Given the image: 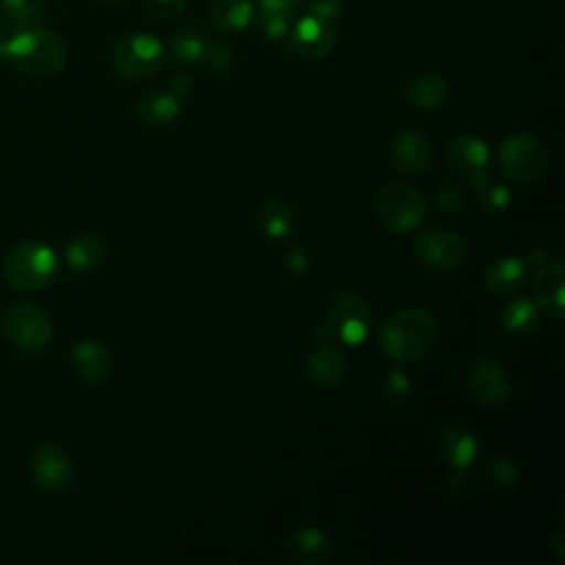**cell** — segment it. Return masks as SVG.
Wrapping results in <instances>:
<instances>
[{
  "mask_svg": "<svg viewBox=\"0 0 565 565\" xmlns=\"http://www.w3.org/2000/svg\"><path fill=\"white\" fill-rule=\"evenodd\" d=\"M375 214L391 232H411L426 216V201L413 185L386 183L375 194Z\"/></svg>",
  "mask_w": 565,
  "mask_h": 565,
  "instance_id": "ba28073f",
  "label": "cell"
},
{
  "mask_svg": "<svg viewBox=\"0 0 565 565\" xmlns=\"http://www.w3.org/2000/svg\"><path fill=\"white\" fill-rule=\"evenodd\" d=\"M477 188V194L481 199V205L488 210V212H501L510 205V192L505 185L501 183H492L488 177L479 179L477 183H472Z\"/></svg>",
  "mask_w": 565,
  "mask_h": 565,
  "instance_id": "1f68e13d",
  "label": "cell"
},
{
  "mask_svg": "<svg viewBox=\"0 0 565 565\" xmlns=\"http://www.w3.org/2000/svg\"><path fill=\"white\" fill-rule=\"evenodd\" d=\"M335 29L331 20L318 18L313 13H305L294 20L289 31V46L309 60L327 57L335 46Z\"/></svg>",
  "mask_w": 565,
  "mask_h": 565,
  "instance_id": "8fae6325",
  "label": "cell"
},
{
  "mask_svg": "<svg viewBox=\"0 0 565 565\" xmlns=\"http://www.w3.org/2000/svg\"><path fill=\"white\" fill-rule=\"evenodd\" d=\"M106 254H108V243L99 234H90V232L75 236L64 249L66 265L73 271H93V269H97L104 263Z\"/></svg>",
  "mask_w": 565,
  "mask_h": 565,
  "instance_id": "7402d4cb",
  "label": "cell"
},
{
  "mask_svg": "<svg viewBox=\"0 0 565 565\" xmlns=\"http://www.w3.org/2000/svg\"><path fill=\"white\" fill-rule=\"evenodd\" d=\"M194 88V79L190 73H174L170 77V93L177 97H188Z\"/></svg>",
  "mask_w": 565,
  "mask_h": 565,
  "instance_id": "74e56055",
  "label": "cell"
},
{
  "mask_svg": "<svg viewBox=\"0 0 565 565\" xmlns=\"http://www.w3.org/2000/svg\"><path fill=\"white\" fill-rule=\"evenodd\" d=\"M285 265L291 274H307L311 269V254L307 252V247L296 245L285 254Z\"/></svg>",
  "mask_w": 565,
  "mask_h": 565,
  "instance_id": "8d00e7d4",
  "label": "cell"
},
{
  "mask_svg": "<svg viewBox=\"0 0 565 565\" xmlns=\"http://www.w3.org/2000/svg\"><path fill=\"white\" fill-rule=\"evenodd\" d=\"M413 393V382L402 369H391L382 382V397L391 406H402Z\"/></svg>",
  "mask_w": 565,
  "mask_h": 565,
  "instance_id": "f546056e",
  "label": "cell"
},
{
  "mask_svg": "<svg viewBox=\"0 0 565 565\" xmlns=\"http://www.w3.org/2000/svg\"><path fill=\"white\" fill-rule=\"evenodd\" d=\"M181 113L179 97L170 90H146L137 102V117L148 126H166Z\"/></svg>",
  "mask_w": 565,
  "mask_h": 565,
  "instance_id": "d4e9b609",
  "label": "cell"
},
{
  "mask_svg": "<svg viewBox=\"0 0 565 565\" xmlns=\"http://www.w3.org/2000/svg\"><path fill=\"white\" fill-rule=\"evenodd\" d=\"M446 95H448V84L437 73H419L404 84V97L422 110L437 108L446 99Z\"/></svg>",
  "mask_w": 565,
  "mask_h": 565,
  "instance_id": "cb8c5ba5",
  "label": "cell"
},
{
  "mask_svg": "<svg viewBox=\"0 0 565 565\" xmlns=\"http://www.w3.org/2000/svg\"><path fill=\"white\" fill-rule=\"evenodd\" d=\"M254 0H210V20L218 31H243L254 18Z\"/></svg>",
  "mask_w": 565,
  "mask_h": 565,
  "instance_id": "83f0119b",
  "label": "cell"
},
{
  "mask_svg": "<svg viewBox=\"0 0 565 565\" xmlns=\"http://www.w3.org/2000/svg\"><path fill=\"white\" fill-rule=\"evenodd\" d=\"M373 327L371 305L351 289L331 294L324 302L322 320L316 327V340L333 347H358Z\"/></svg>",
  "mask_w": 565,
  "mask_h": 565,
  "instance_id": "7a4b0ae2",
  "label": "cell"
},
{
  "mask_svg": "<svg viewBox=\"0 0 565 565\" xmlns=\"http://www.w3.org/2000/svg\"><path fill=\"white\" fill-rule=\"evenodd\" d=\"M439 455L455 475H461L479 455V437L466 424H448L439 435Z\"/></svg>",
  "mask_w": 565,
  "mask_h": 565,
  "instance_id": "2e32d148",
  "label": "cell"
},
{
  "mask_svg": "<svg viewBox=\"0 0 565 565\" xmlns=\"http://www.w3.org/2000/svg\"><path fill=\"white\" fill-rule=\"evenodd\" d=\"M285 2H289V4H294V7H296V2H298V0H285Z\"/></svg>",
  "mask_w": 565,
  "mask_h": 565,
  "instance_id": "ab89813d",
  "label": "cell"
},
{
  "mask_svg": "<svg viewBox=\"0 0 565 565\" xmlns=\"http://www.w3.org/2000/svg\"><path fill=\"white\" fill-rule=\"evenodd\" d=\"M342 9H344V0H309L307 2V13H313L331 22L342 15Z\"/></svg>",
  "mask_w": 565,
  "mask_h": 565,
  "instance_id": "d590c367",
  "label": "cell"
},
{
  "mask_svg": "<svg viewBox=\"0 0 565 565\" xmlns=\"http://www.w3.org/2000/svg\"><path fill=\"white\" fill-rule=\"evenodd\" d=\"M483 477H486V483L490 486V490H494L499 494H508L519 483V468L508 457H494L488 461Z\"/></svg>",
  "mask_w": 565,
  "mask_h": 565,
  "instance_id": "f1b7e54d",
  "label": "cell"
},
{
  "mask_svg": "<svg viewBox=\"0 0 565 565\" xmlns=\"http://www.w3.org/2000/svg\"><path fill=\"white\" fill-rule=\"evenodd\" d=\"M102 2H117V0H102Z\"/></svg>",
  "mask_w": 565,
  "mask_h": 565,
  "instance_id": "60d3db41",
  "label": "cell"
},
{
  "mask_svg": "<svg viewBox=\"0 0 565 565\" xmlns=\"http://www.w3.org/2000/svg\"><path fill=\"white\" fill-rule=\"evenodd\" d=\"M433 148L424 132L419 130H404L399 132L388 150L391 166L406 177H417L430 168Z\"/></svg>",
  "mask_w": 565,
  "mask_h": 565,
  "instance_id": "5bb4252c",
  "label": "cell"
},
{
  "mask_svg": "<svg viewBox=\"0 0 565 565\" xmlns=\"http://www.w3.org/2000/svg\"><path fill=\"white\" fill-rule=\"evenodd\" d=\"M66 57V40L46 26H20L7 40H0V60L24 75H53L62 71Z\"/></svg>",
  "mask_w": 565,
  "mask_h": 565,
  "instance_id": "6da1fadb",
  "label": "cell"
},
{
  "mask_svg": "<svg viewBox=\"0 0 565 565\" xmlns=\"http://www.w3.org/2000/svg\"><path fill=\"white\" fill-rule=\"evenodd\" d=\"M530 274V265L521 256H501L492 260L483 274L486 287L497 296H508L519 291Z\"/></svg>",
  "mask_w": 565,
  "mask_h": 565,
  "instance_id": "ffe728a7",
  "label": "cell"
},
{
  "mask_svg": "<svg viewBox=\"0 0 565 565\" xmlns=\"http://www.w3.org/2000/svg\"><path fill=\"white\" fill-rule=\"evenodd\" d=\"M110 64L117 75L143 79L166 64V44L152 33H130L119 38L110 51Z\"/></svg>",
  "mask_w": 565,
  "mask_h": 565,
  "instance_id": "8992f818",
  "label": "cell"
},
{
  "mask_svg": "<svg viewBox=\"0 0 565 565\" xmlns=\"http://www.w3.org/2000/svg\"><path fill=\"white\" fill-rule=\"evenodd\" d=\"M437 340V320L422 307L393 311L380 333V344L386 358L395 362H417L433 349Z\"/></svg>",
  "mask_w": 565,
  "mask_h": 565,
  "instance_id": "3957f363",
  "label": "cell"
},
{
  "mask_svg": "<svg viewBox=\"0 0 565 565\" xmlns=\"http://www.w3.org/2000/svg\"><path fill=\"white\" fill-rule=\"evenodd\" d=\"M57 271V254L38 241L18 243L4 258V278L18 291L44 289Z\"/></svg>",
  "mask_w": 565,
  "mask_h": 565,
  "instance_id": "277c9868",
  "label": "cell"
},
{
  "mask_svg": "<svg viewBox=\"0 0 565 565\" xmlns=\"http://www.w3.org/2000/svg\"><path fill=\"white\" fill-rule=\"evenodd\" d=\"M0 329L7 342L24 353H40L53 338L51 316L33 302H11L0 318Z\"/></svg>",
  "mask_w": 565,
  "mask_h": 565,
  "instance_id": "5b68a950",
  "label": "cell"
},
{
  "mask_svg": "<svg viewBox=\"0 0 565 565\" xmlns=\"http://www.w3.org/2000/svg\"><path fill=\"white\" fill-rule=\"evenodd\" d=\"M501 170L516 183L539 181L550 166L547 146L532 132H514L499 148Z\"/></svg>",
  "mask_w": 565,
  "mask_h": 565,
  "instance_id": "52a82bcc",
  "label": "cell"
},
{
  "mask_svg": "<svg viewBox=\"0 0 565 565\" xmlns=\"http://www.w3.org/2000/svg\"><path fill=\"white\" fill-rule=\"evenodd\" d=\"M256 221H258V227L263 230L265 236H269L274 241H280V238L291 234V230L296 225V212L285 201L267 199L258 205Z\"/></svg>",
  "mask_w": 565,
  "mask_h": 565,
  "instance_id": "4316f807",
  "label": "cell"
},
{
  "mask_svg": "<svg viewBox=\"0 0 565 565\" xmlns=\"http://www.w3.org/2000/svg\"><path fill=\"white\" fill-rule=\"evenodd\" d=\"M4 38V18L0 15V40Z\"/></svg>",
  "mask_w": 565,
  "mask_h": 565,
  "instance_id": "f35d334b",
  "label": "cell"
},
{
  "mask_svg": "<svg viewBox=\"0 0 565 565\" xmlns=\"http://www.w3.org/2000/svg\"><path fill=\"white\" fill-rule=\"evenodd\" d=\"M415 256L428 271H450L463 263L466 241L448 230H428L417 236Z\"/></svg>",
  "mask_w": 565,
  "mask_h": 565,
  "instance_id": "30bf717a",
  "label": "cell"
},
{
  "mask_svg": "<svg viewBox=\"0 0 565 565\" xmlns=\"http://www.w3.org/2000/svg\"><path fill=\"white\" fill-rule=\"evenodd\" d=\"M230 62H232V49L225 42H210L201 64L212 73H221L230 66Z\"/></svg>",
  "mask_w": 565,
  "mask_h": 565,
  "instance_id": "836d02e7",
  "label": "cell"
},
{
  "mask_svg": "<svg viewBox=\"0 0 565 565\" xmlns=\"http://www.w3.org/2000/svg\"><path fill=\"white\" fill-rule=\"evenodd\" d=\"M305 380L320 388H331L340 384V380L347 373V358L340 351V347L333 344H320L316 351L309 353L305 360Z\"/></svg>",
  "mask_w": 565,
  "mask_h": 565,
  "instance_id": "e0dca14e",
  "label": "cell"
},
{
  "mask_svg": "<svg viewBox=\"0 0 565 565\" xmlns=\"http://www.w3.org/2000/svg\"><path fill=\"white\" fill-rule=\"evenodd\" d=\"M285 554L294 561V563H302V565H318L322 561H327V556L331 554V543L329 536L313 525H300L296 527L287 541H285Z\"/></svg>",
  "mask_w": 565,
  "mask_h": 565,
  "instance_id": "ac0fdd59",
  "label": "cell"
},
{
  "mask_svg": "<svg viewBox=\"0 0 565 565\" xmlns=\"http://www.w3.org/2000/svg\"><path fill=\"white\" fill-rule=\"evenodd\" d=\"M44 4L46 0H2V9L9 15V20L15 24V29L33 24L42 13Z\"/></svg>",
  "mask_w": 565,
  "mask_h": 565,
  "instance_id": "4dcf8cb0",
  "label": "cell"
},
{
  "mask_svg": "<svg viewBox=\"0 0 565 565\" xmlns=\"http://www.w3.org/2000/svg\"><path fill=\"white\" fill-rule=\"evenodd\" d=\"M501 327L519 338H530L539 331L541 327V318H539V307L534 305V300L519 296L514 300H510L505 305V309L501 311Z\"/></svg>",
  "mask_w": 565,
  "mask_h": 565,
  "instance_id": "484cf974",
  "label": "cell"
},
{
  "mask_svg": "<svg viewBox=\"0 0 565 565\" xmlns=\"http://www.w3.org/2000/svg\"><path fill=\"white\" fill-rule=\"evenodd\" d=\"M565 269L561 263H543L532 280L534 305L554 320L563 318L565 311Z\"/></svg>",
  "mask_w": 565,
  "mask_h": 565,
  "instance_id": "9a60e30c",
  "label": "cell"
},
{
  "mask_svg": "<svg viewBox=\"0 0 565 565\" xmlns=\"http://www.w3.org/2000/svg\"><path fill=\"white\" fill-rule=\"evenodd\" d=\"M29 470L40 490L46 492H62L73 483V463L71 457L62 446L55 441H40L31 457H29Z\"/></svg>",
  "mask_w": 565,
  "mask_h": 565,
  "instance_id": "9c48e42d",
  "label": "cell"
},
{
  "mask_svg": "<svg viewBox=\"0 0 565 565\" xmlns=\"http://www.w3.org/2000/svg\"><path fill=\"white\" fill-rule=\"evenodd\" d=\"M468 388L479 404L490 408L505 404L512 395V384L503 364L492 358H481L468 369Z\"/></svg>",
  "mask_w": 565,
  "mask_h": 565,
  "instance_id": "7c38bea8",
  "label": "cell"
},
{
  "mask_svg": "<svg viewBox=\"0 0 565 565\" xmlns=\"http://www.w3.org/2000/svg\"><path fill=\"white\" fill-rule=\"evenodd\" d=\"M446 159L455 172L463 174L472 183L488 177L486 170H488L490 150L486 141L477 135H470V132L455 135L446 146Z\"/></svg>",
  "mask_w": 565,
  "mask_h": 565,
  "instance_id": "4fadbf2b",
  "label": "cell"
},
{
  "mask_svg": "<svg viewBox=\"0 0 565 565\" xmlns=\"http://www.w3.org/2000/svg\"><path fill=\"white\" fill-rule=\"evenodd\" d=\"M435 201H437V205H439L441 210H446V212H457V210H461V207L466 205L463 192H461L457 185H450V183L437 188Z\"/></svg>",
  "mask_w": 565,
  "mask_h": 565,
  "instance_id": "e575fe53",
  "label": "cell"
},
{
  "mask_svg": "<svg viewBox=\"0 0 565 565\" xmlns=\"http://www.w3.org/2000/svg\"><path fill=\"white\" fill-rule=\"evenodd\" d=\"M71 362L75 373L88 382L97 384L104 382L113 371V355L110 349L97 340H82L73 347Z\"/></svg>",
  "mask_w": 565,
  "mask_h": 565,
  "instance_id": "d6986e66",
  "label": "cell"
},
{
  "mask_svg": "<svg viewBox=\"0 0 565 565\" xmlns=\"http://www.w3.org/2000/svg\"><path fill=\"white\" fill-rule=\"evenodd\" d=\"M148 13L161 22H174L185 13L188 0H143Z\"/></svg>",
  "mask_w": 565,
  "mask_h": 565,
  "instance_id": "d6a6232c",
  "label": "cell"
},
{
  "mask_svg": "<svg viewBox=\"0 0 565 565\" xmlns=\"http://www.w3.org/2000/svg\"><path fill=\"white\" fill-rule=\"evenodd\" d=\"M254 15H256V24H258L260 33L267 40H271V42L289 40V31L296 20L294 4H289L285 0H258Z\"/></svg>",
  "mask_w": 565,
  "mask_h": 565,
  "instance_id": "44dd1931",
  "label": "cell"
},
{
  "mask_svg": "<svg viewBox=\"0 0 565 565\" xmlns=\"http://www.w3.org/2000/svg\"><path fill=\"white\" fill-rule=\"evenodd\" d=\"M212 38L207 33L205 26L201 24H188L183 29H179L172 38H170V53L172 57L183 64V66H194L203 62V55L210 46Z\"/></svg>",
  "mask_w": 565,
  "mask_h": 565,
  "instance_id": "603a6c76",
  "label": "cell"
}]
</instances>
